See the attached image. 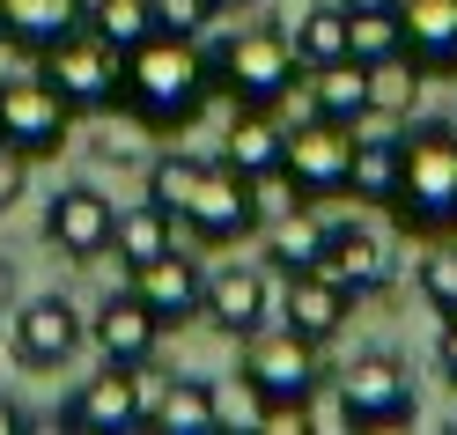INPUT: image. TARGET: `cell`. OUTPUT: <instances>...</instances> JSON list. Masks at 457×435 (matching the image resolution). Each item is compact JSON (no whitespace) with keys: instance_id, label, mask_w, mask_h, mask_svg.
I'll return each instance as SVG.
<instances>
[{"instance_id":"3","label":"cell","mask_w":457,"mask_h":435,"mask_svg":"<svg viewBox=\"0 0 457 435\" xmlns=\"http://www.w3.org/2000/svg\"><path fill=\"white\" fill-rule=\"evenodd\" d=\"M207 67H214V96L244 104V111H280L303 81L288 22H244V30H228L221 45H207Z\"/></svg>"},{"instance_id":"28","label":"cell","mask_w":457,"mask_h":435,"mask_svg":"<svg viewBox=\"0 0 457 435\" xmlns=\"http://www.w3.org/2000/svg\"><path fill=\"white\" fill-rule=\"evenodd\" d=\"M199 178H207V155H178V148H170V155H155V163H148V199H155L170 222H178V214L192 207Z\"/></svg>"},{"instance_id":"16","label":"cell","mask_w":457,"mask_h":435,"mask_svg":"<svg viewBox=\"0 0 457 435\" xmlns=\"http://www.w3.org/2000/svg\"><path fill=\"white\" fill-rule=\"evenodd\" d=\"M133 296L155 310V325L170 332V325H192L199 317V288H207V273H199V258L185 251V244H170L162 258H148V266H133Z\"/></svg>"},{"instance_id":"11","label":"cell","mask_w":457,"mask_h":435,"mask_svg":"<svg viewBox=\"0 0 457 435\" xmlns=\"http://www.w3.org/2000/svg\"><path fill=\"white\" fill-rule=\"evenodd\" d=\"M60 428H74V435L148 428V406H140V362H104L89 384H74L67 406H60Z\"/></svg>"},{"instance_id":"34","label":"cell","mask_w":457,"mask_h":435,"mask_svg":"<svg viewBox=\"0 0 457 435\" xmlns=\"http://www.w3.org/2000/svg\"><path fill=\"white\" fill-rule=\"evenodd\" d=\"M30 170H37L30 155H22V148H8V140H0V214H8L15 199L30 192Z\"/></svg>"},{"instance_id":"20","label":"cell","mask_w":457,"mask_h":435,"mask_svg":"<svg viewBox=\"0 0 457 435\" xmlns=\"http://www.w3.org/2000/svg\"><path fill=\"white\" fill-rule=\"evenodd\" d=\"M81 22H89L81 0H0V45H15L22 60H37L45 45H60Z\"/></svg>"},{"instance_id":"29","label":"cell","mask_w":457,"mask_h":435,"mask_svg":"<svg viewBox=\"0 0 457 435\" xmlns=\"http://www.w3.org/2000/svg\"><path fill=\"white\" fill-rule=\"evenodd\" d=\"M398 52H406L398 8H361V15H347V60L377 67V60H398Z\"/></svg>"},{"instance_id":"12","label":"cell","mask_w":457,"mask_h":435,"mask_svg":"<svg viewBox=\"0 0 457 435\" xmlns=\"http://www.w3.org/2000/svg\"><path fill=\"white\" fill-rule=\"evenodd\" d=\"M111 222H119V207L96 185H60L45 199V244L60 258H74V266H89V258L111 251Z\"/></svg>"},{"instance_id":"19","label":"cell","mask_w":457,"mask_h":435,"mask_svg":"<svg viewBox=\"0 0 457 435\" xmlns=\"http://www.w3.org/2000/svg\"><path fill=\"white\" fill-rule=\"evenodd\" d=\"M398 30H406V60L428 81L457 74V0H398Z\"/></svg>"},{"instance_id":"39","label":"cell","mask_w":457,"mask_h":435,"mask_svg":"<svg viewBox=\"0 0 457 435\" xmlns=\"http://www.w3.org/2000/svg\"><path fill=\"white\" fill-rule=\"evenodd\" d=\"M81 8H96V0H81Z\"/></svg>"},{"instance_id":"41","label":"cell","mask_w":457,"mask_h":435,"mask_svg":"<svg viewBox=\"0 0 457 435\" xmlns=\"http://www.w3.org/2000/svg\"><path fill=\"white\" fill-rule=\"evenodd\" d=\"M450 317H457V310H450Z\"/></svg>"},{"instance_id":"6","label":"cell","mask_w":457,"mask_h":435,"mask_svg":"<svg viewBox=\"0 0 457 435\" xmlns=\"http://www.w3.org/2000/svg\"><path fill=\"white\" fill-rule=\"evenodd\" d=\"M67 133H74V111L37 67L30 74H0V140H8V148H22L30 163H52L67 148Z\"/></svg>"},{"instance_id":"35","label":"cell","mask_w":457,"mask_h":435,"mask_svg":"<svg viewBox=\"0 0 457 435\" xmlns=\"http://www.w3.org/2000/svg\"><path fill=\"white\" fill-rule=\"evenodd\" d=\"M436 369H443V384L457 391V317H443V332H436Z\"/></svg>"},{"instance_id":"7","label":"cell","mask_w":457,"mask_h":435,"mask_svg":"<svg viewBox=\"0 0 457 435\" xmlns=\"http://www.w3.org/2000/svg\"><path fill=\"white\" fill-rule=\"evenodd\" d=\"M37 74L67 96L74 119H81V111H111V96H119V52H111L89 22L67 30L60 45H45V52H37Z\"/></svg>"},{"instance_id":"21","label":"cell","mask_w":457,"mask_h":435,"mask_svg":"<svg viewBox=\"0 0 457 435\" xmlns=\"http://www.w3.org/2000/svg\"><path fill=\"white\" fill-rule=\"evenodd\" d=\"M280 155H288V126H280V111H244V104H228L221 163H237L244 178H266V170H280Z\"/></svg>"},{"instance_id":"26","label":"cell","mask_w":457,"mask_h":435,"mask_svg":"<svg viewBox=\"0 0 457 435\" xmlns=\"http://www.w3.org/2000/svg\"><path fill=\"white\" fill-rule=\"evenodd\" d=\"M170 244H178V222H170L155 199H140V207H119V222H111V251H119V266H148V258H162Z\"/></svg>"},{"instance_id":"9","label":"cell","mask_w":457,"mask_h":435,"mask_svg":"<svg viewBox=\"0 0 457 435\" xmlns=\"http://www.w3.org/2000/svg\"><path fill=\"white\" fill-rule=\"evenodd\" d=\"M339 391L354 406V428H406L420 414V391H413V369L391 355V347H369L339 369Z\"/></svg>"},{"instance_id":"10","label":"cell","mask_w":457,"mask_h":435,"mask_svg":"<svg viewBox=\"0 0 457 435\" xmlns=\"http://www.w3.org/2000/svg\"><path fill=\"white\" fill-rule=\"evenodd\" d=\"M354 133H361V126H332V119H288V155H280L288 185H295L303 199H332V192H347Z\"/></svg>"},{"instance_id":"23","label":"cell","mask_w":457,"mask_h":435,"mask_svg":"<svg viewBox=\"0 0 457 435\" xmlns=\"http://www.w3.org/2000/svg\"><path fill=\"white\" fill-rule=\"evenodd\" d=\"M398 192V133H354V163H347V199H361V207H391Z\"/></svg>"},{"instance_id":"2","label":"cell","mask_w":457,"mask_h":435,"mask_svg":"<svg viewBox=\"0 0 457 435\" xmlns=\"http://www.w3.org/2000/svg\"><path fill=\"white\" fill-rule=\"evenodd\" d=\"M406 237H457V119H398V192L384 207Z\"/></svg>"},{"instance_id":"30","label":"cell","mask_w":457,"mask_h":435,"mask_svg":"<svg viewBox=\"0 0 457 435\" xmlns=\"http://www.w3.org/2000/svg\"><path fill=\"white\" fill-rule=\"evenodd\" d=\"M89 30H96L111 52H133L140 38H155V15H148V0H96V8H89Z\"/></svg>"},{"instance_id":"40","label":"cell","mask_w":457,"mask_h":435,"mask_svg":"<svg viewBox=\"0 0 457 435\" xmlns=\"http://www.w3.org/2000/svg\"><path fill=\"white\" fill-rule=\"evenodd\" d=\"M450 428H457V421H450Z\"/></svg>"},{"instance_id":"18","label":"cell","mask_w":457,"mask_h":435,"mask_svg":"<svg viewBox=\"0 0 457 435\" xmlns=\"http://www.w3.org/2000/svg\"><path fill=\"white\" fill-rule=\"evenodd\" d=\"M89 347L104 362H148L162 347V325H155V310L140 303L133 288H119V296H104V310L89 317Z\"/></svg>"},{"instance_id":"5","label":"cell","mask_w":457,"mask_h":435,"mask_svg":"<svg viewBox=\"0 0 457 435\" xmlns=\"http://www.w3.org/2000/svg\"><path fill=\"white\" fill-rule=\"evenodd\" d=\"M318 376H325V347H310L303 332L280 325V317L259 325L251 339H237V384L259 406H288V398H303L318 384Z\"/></svg>"},{"instance_id":"13","label":"cell","mask_w":457,"mask_h":435,"mask_svg":"<svg viewBox=\"0 0 457 435\" xmlns=\"http://www.w3.org/2000/svg\"><path fill=\"white\" fill-rule=\"evenodd\" d=\"M318 273H332L354 303H369V296H384V288L398 280V251L377 237V229H361V222H332V229H325Z\"/></svg>"},{"instance_id":"1","label":"cell","mask_w":457,"mask_h":435,"mask_svg":"<svg viewBox=\"0 0 457 435\" xmlns=\"http://www.w3.org/2000/svg\"><path fill=\"white\" fill-rule=\"evenodd\" d=\"M214 104V67L199 38H140L133 52H119V96L111 111H126L140 133H185L199 111Z\"/></svg>"},{"instance_id":"38","label":"cell","mask_w":457,"mask_h":435,"mask_svg":"<svg viewBox=\"0 0 457 435\" xmlns=\"http://www.w3.org/2000/svg\"><path fill=\"white\" fill-rule=\"evenodd\" d=\"M207 8H214V15H237V8H244V0H207Z\"/></svg>"},{"instance_id":"32","label":"cell","mask_w":457,"mask_h":435,"mask_svg":"<svg viewBox=\"0 0 457 435\" xmlns=\"http://www.w3.org/2000/svg\"><path fill=\"white\" fill-rule=\"evenodd\" d=\"M303 421H310V435H354V406L339 391V376H318L303 391Z\"/></svg>"},{"instance_id":"14","label":"cell","mask_w":457,"mask_h":435,"mask_svg":"<svg viewBox=\"0 0 457 435\" xmlns=\"http://www.w3.org/2000/svg\"><path fill=\"white\" fill-rule=\"evenodd\" d=\"M89 339V317H81L67 296H37L15 310V362L22 369H67Z\"/></svg>"},{"instance_id":"27","label":"cell","mask_w":457,"mask_h":435,"mask_svg":"<svg viewBox=\"0 0 457 435\" xmlns=\"http://www.w3.org/2000/svg\"><path fill=\"white\" fill-rule=\"evenodd\" d=\"M420 89H428V74L406 60V52H398V60H377L369 67V126L377 119H413V104H420Z\"/></svg>"},{"instance_id":"24","label":"cell","mask_w":457,"mask_h":435,"mask_svg":"<svg viewBox=\"0 0 457 435\" xmlns=\"http://www.w3.org/2000/svg\"><path fill=\"white\" fill-rule=\"evenodd\" d=\"M325 229H332V222L310 214V199L288 207L280 222H266V266H273V273H310V266L325 258Z\"/></svg>"},{"instance_id":"36","label":"cell","mask_w":457,"mask_h":435,"mask_svg":"<svg viewBox=\"0 0 457 435\" xmlns=\"http://www.w3.org/2000/svg\"><path fill=\"white\" fill-rule=\"evenodd\" d=\"M22 421H30V414H22V406H15V398H0V435H15Z\"/></svg>"},{"instance_id":"4","label":"cell","mask_w":457,"mask_h":435,"mask_svg":"<svg viewBox=\"0 0 457 435\" xmlns=\"http://www.w3.org/2000/svg\"><path fill=\"white\" fill-rule=\"evenodd\" d=\"M178 237L207 244V251H228V244H251L266 237V214H259V178H244L237 163H207V178H199L192 207L178 214Z\"/></svg>"},{"instance_id":"33","label":"cell","mask_w":457,"mask_h":435,"mask_svg":"<svg viewBox=\"0 0 457 435\" xmlns=\"http://www.w3.org/2000/svg\"><path fill=\"white\" fill-rule=\"evenodd\" d=\"M148 15H155V30H170V38H199L207 30V0H148Z\"/></svg>"},{"instance_id":"31","label":"cell","mask_w":457,"mask_h":435,"mask_svg":"<svg viewBox=\"0 0 457 435\" xmlns=\"http://www.w3.org/2000/svg\"><path fill=\"white\" fill-rule=\"evenodd\" d=\"M413 280H420V303L450 317V310H457V237H428Z\"/></svg>"},{"instance_id":"37","label":"cell","mask_w":457,"mask_h":435,"mask_svg":"<svg viewBox=\"0 0 457 435\" xmlns=\"http://www.w3.org/2000/svg\"><path fill=\"white\" fill-rule=\"evenodd\" d=\"M347 15H361V8H398V0H339Z\"/></svg>"},{"instance_id":"22","label":"cell","mask_w":457,"mask_h":435,"mask_svg":"<svg viewBox=\"0 0 457 435\" xmlns=\"http://www.w3.org/2000/svg\"><path fill=\"white\" fill-rule=\"evenodd\" d=\"M148 428H170V435H214L221 428V391L207 384V376H170Z\"/></svg>"},{"instance_id":"15","label":"cell","mask_w":457,"mask_h":435,"mask_svg":"<svg viewBox=\"0 0 457 435\" xmlns=\"http://www.w3.org/2000/svg\"><path fill=\"white\" fill-rule=\"evenodd\" d=\"M347 317H354V296L339 288L332 273H280V325L303 332L310 347H332L339 332H347Z\"/></svg>"},{"instance_id":"25","label":"cell","mask_w":457,"mask_h":435,"mask_svg":"<svg viewBox=\"0 0 457 435\" xmlns=\"http://www.w3.org/2000/svg\"><path fill=\"white\" fill-rule=\"evenodd\" d=\"M288 45H295L303 67L347 60V8H339V0H310V8H295L288 15Z\"/></svg>"},{"instance_id":"17","label":"cell","mask_w":457,"mask_h":435,"mask_svg":"<svg viewBox=\"0 0 457 435\" xmlns=\"http://www.w3.org/2000/svg\"><path fill=\"white\" fill-rule=\"evenodd\" d=\"M295 119H332V126H369V67L361 60H332V67H303L295 81Z\"/></svg>"},{"instance_id":"8","label":"cell","mask_w":457,"mask_h":435,"mask_svg":"<svg viewBox=\"0 0 457 435\" xmlns=\"http://www.w3.org/2000/svg\"><path fill=\"white\" fill-rule=\"evenodd\" d=\"M199 317H207L221 339H251L259 325H273V317H280V273L228 258V266H214L207 288H199Z\"/></svg>"}]
</instances>
